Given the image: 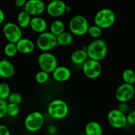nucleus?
Returning a JSON list of instances; mask_svg holds the SVG:
<instances>
[{
	"mask_svg": "<svg viewBox=\"0 0 135 135\" xmlns=\"http://www.w3.org/2000/svg\"><path fill=\"white\" fill-rule=\"evenodd\" d=\"M86 52L88 58L100 62L107 56L108 47L104 40L93 39L86 46Z\"/></svg>",
	"mask_w": 135,
	"mask_h": 135,
	"instance_id": "nucleus-1",
	"label": "nucleus"
},
{
	"mask_svg": "<svg viewBox=\"0 0 135 135\" xmlns=\"http://www.w3.org/2000/svg\"><path fill=\"white\" fill-rule=\"evenodd\" d=\"M116 21V15L112 9L103 8L99 10L93 18L94 25L101 29H107L112 27Z\"/></svg>",
	"mask_w": 135,
	"mask_h": 135,
	"instance_id": "nucleus-2",
	"label": "nucleus"
},
{
	"mask_svg": "<svg viewBox=\"0 0 135 135\" xmlns=\"http://www.w3.org/2000/svg\"><path fill=\"white\" fill-rule=\"evenodd\" d=\"M48 115L54 119H63L69 113V107L66 101L55 99L50 102L47 107Z\"/></svg>",
	"mask_w": 135,
	"mask_h": 135,
	"instance_id": "nucleus-3",
	"label": "nucleus"
},
{
	"mask_svg": "<svg viewBox=\"0 0 135 135\" xmlns=\"http://www.w3.org/2000/svg\"><path fill=\"white\" fill-rule=\"evenodd\" d=\"M89 27L88 19L81 15H76L72 17L68 23V28L71 33L75 36L84 35L87 34Z\"/></svg>",
	"mask_w": 135,
	"mask_h": 135,
	"instance_id": "nucleus-4",
	"label": "nucleus"
},
{
	"mask_svg": "<svg viewBox=\"0 0 135 135\" xmlns=\"http://www.w3.org/2000/svg\"><path fill=\"white\" fill-rule=\"evenodd\" d=\"M45 123V117L40 111H35L28 113L25 117L24 125L31 132H36L41 130Z\"/></svg>",
	"mask_w": 135,
	"mask_h": 135,
	"instance_id": "nucleus-5",
	"label": "nucleus"
},
{
	"mask_svg": "<svg viewBox=\"0 0 135 135\" xmlns=\"http://www.w3.org/2000/svg\"><path fill=\"white\" fill-rule=\"evenodd\" d=\"M36 46L41 51L50 52L58 46L56 37L49 31L38 34L36 41Z\"/></svg>",
	"mask_w": 135,
	"mask_h": 135,
	"instance_id": "nucleus-6",
	"label": "nucleus"
},
{
	"mask_svg": "<svg viewBox=\"0 0 135 135\" xmlns=\"http://www.w3.org/2000/svg\"><path fill=\"white\" fill-rule=\"evenodd\" d=\"M37 62L41 70L49 74L58 66L56 56L50 52H42L38 56Z\"/></svg>",
	"mask_w": 135,
	"mask_h": 135,
	"instance_id": "nucleus-7",
	"label": "nucleus"
},
{
	"mask_svg": "<svg viewBox=\"0 0 135 135\" xmlns=\"http://www.w3.org/2000/svg\"><path fill=\"white\" fill-rule=\"evenodd\" d=\"M82 71L85 77L90 80H95L101 76L102 66L99 61L88 58L82 64Z\"/></svg>",
	"mask_w": 135,
	"mask_h": 135,
	"instance_id": "nucleus-8",
	"label": "nucleus"
},
{
	"mask_svg": "<svg viewBox=\"0 0 135 135\" xmlns=\"http://www.w3.org/2000/svg\"><path fill=\"white\" fill-rule=\"evenodd\" d=\"M107 120L111 127L116 129H120L127 124V115L118 109H113L109 111Z\"/></svg>",
	"mask_w": 135,
	"mask_h": 135,
	"instance_id": "nucleus-9",
	"label": "nucleus"
},
{
	"mask_svg": "<svg viewBox=\"0 0 135 135\" xmlns=\"http://www.w3.org/2000/svg\"><path fill=\"white\" fill-rule=\"evenodd\" d=\"M3 33L9 42L16 43L23 37L22 28L17 23L8 22L3 27Z\"/></svg>",
	"mask_w": 135,
	"mask_h": 135,
	"instance_id": "nucleus-10",
	"label": "nucleus"
},
{
	"mask_svg": "<svg viewBox=\"0 0 135 135\" xmlns=\"http://www.w3.org/2000/svg\"><path fill=\"white\" fill-rule=\"evenodd\" d=\"M134 95L135 89L134 85L123 83L117 88L115 95L119 103H128L133 99Z\"/></svg>",
	"mask_w": 135,
	"mask_h": 135,
	"instance_id": "nucleus-11",
	"label": "nucleus"
},
{
	"mask_svg": "<svg viewBox=\"0 0 135 135\" xmlns=\"http://www.w3.org/2000/svg\"><path fill=\"white\" fill-rule=\"evenodd\" d=\"M66 7L67 5L62 0H54L48 3L46 7V11L50 17L58 18L66 13Z\"/></svg>",
	"mask_w": 135,
	"mask_h": 135,
	"instance_id": "nucleus-12",
	"label": "nucleus"
},
{
	"mask_svg": "<svg viewBox=\"0 0 135 135\" xmlns=\"http://www.w3.org/2000/svg\"><path fill=\"white\" fill-rule=\"evenodd\" d=\"M46 7L42 0H27L24 10L32 17L40 16L46 11Z\"/></svg>",
	"mask_w": 135,
	"mask_h": 135,
	"instance_id": "nucleus-13",
	"label": "nucleus"
},
{
	"mask_svg": "<svg viewBox=\"0 0 135 135\" xmlns=\"http://www.w3.org/2000/svg\"><path fill=\"white\" fill-rule=\"evenodd\" d=\"M51 74L53 80L59 83L68 81L72 76L70 70L64 66H58Z\"/></svg>",
	"mask_w": 135,
	"mask_h": 135,
	"instance_id": "nucleus-14",
	"label": "nucleus"
},
{
	"mask_svg": "<svg viewBox=\"0 0 135 135\" xmlns=\"http://www.w3.org/2000/svg\"><path fill=\"white\" fill-rule=\"evenodd\" d=\"M15 72V67L9 60L3 58L0 60V77L4 79L11 78Z\"/></svg>",
	"mask_w": 135,
	"mask_h": 135,
	"instance_id": "nucleus-15",
	"label": "nucleus"
},
{
	"mask_svg": "<svg viewBox=\"0 0 135 135\" xmlns=\"http://www.w3.org/2000/svg\"><path fill=\"white\" fill-rule=\"evenodd\" d=\"M18 52L23 54H31L35 49V44L32 40L22 37L16 42Z\"/></svg>",
	"mask_w": 135,
	"mask_h": 135,
	"instance_id": "nucleus-16",
	"label": "nucleus"
},
{
	"mask_svg": "<svg viewBox=\"0 0 135 135\" xmlns=\"http://www.w3.org/2000/svg\"><path fill=\"white\" fill-rule=\"evenodd\" d=\"M29 27L33 32L41 34L46 31L48 23L41 16L32 17L31 18Z\"/></svg>",
	"mask_w": 135,
	"mask_h": 135,
	"instance_id": "nucleus-17",
	"label": "nucleus"
},
{
	"mask_svg": "<svg viewBox=\"0 0 135 135\" xmlns=\"http://www.w3.org/2000/svg\"><path fill=\"white\" fill-rule=\"evenodd\" d=\"M88 55L85 49H80L74 50L71 54L70 60L74 64L82 66L83 64L88 59Z\"/></svg>",
	"mask_w": 135,
	"mask_h": 135,
	"instance_id": "nucleus-18",
	"label": "nucleus"
},
{
	"mask_svg": "<svg viewBox=\"0 0 135 135\" xmlns=\"http://www.w3.org/2000/svg\"><path fill=\"white\" fill-rule=\"evenodd\" d=\"M85 135H102L103 128L99 123L97 121H90L88 123L84 128Z\"/></svg>",
	"mask_w": 135,
	"mask_h": 135,
	"instance_id": "nucleus-19",
	"label": "nucleus"
},
{
	"mask_svg": "<svg viewBox=\"0 0 135 135\" xmlns=\"http://www.w3.org/2000/svg\"><path fill=\"white\" fill-rule=\"evenodd\" d=\"M57 45L59 46H68L72 45L74 41L73 35L70 32L64 31L56 37Z\"/></svg>",
	"mask_w": 135,
	"mask_h": 135,
	"instance_id": "nucleus-20",
	"label": "nucleus"
},
{
	"mask_svg": "<svg viewBox=\"0 0 135 135\" xmlns=\"http://www.w3.org/2000/svg\"><path fill=\"white\" fill-rule=\"evenodd\" d=\"M32 16L25 10L20 11L17 17V24L21 28L29 27Z\"/></svg>",
	"mask_w": 135,
	"mask_h": 135,
	"instance_id": "nucleus-21",
	"label": "nucleus"
},
{
	"mask_svg": "<svg viewBox=\"0 0 135 135\" xmlns=\"http://www.w3.org/2000/svg\"><path fill=\"white\" fill-rule=\"evenodd\" d=\"M65 24L62 20L56 19L54 20L49 26V31L56 37L58 36L65 31Z\"/></svg>",
	"mask_w": 135,
	"mask_h": 135,
	"instance_id": "nucleus-22",
	"label": "nucleus"
},
{
	"mask_svg": "<svg viewBox=\"0 0 135 135\" xmlns=\"http://www.w3.org/2000/svg\"><path fill=\"white\" fill-rule=\"evenodd\" d=\"M122 78L124 83L134 85L135 84V72L130 68L125 69L122 73Z\"/></svg>",
	"mask_w": 135,
	"mask_h": 135,
	"instance_id": "nucleus-23",
	"label": "nucleus"
},
{
	"mask_svg": "<svg viewBox=\"0 0 135 135\" xmlns=\"http://www.w3.org/2000/svg\"><path fill=\"white\" fill-rule=\"evenodd\" d=\"M3 52L7 57H14L18 53L16 43L9 42L6 45L3 49Z\"/></svg>",
	"mask_w": 135,
	"mask_h": 135,
	"instance_id": "nucleus-24",
	"label": "nucleus"
},
{
	"mask_svg": "<svg viewBox=\"0 0 135 135\" xmlns=\"http://www.w3.org/2000/svg\"><path fill=\"white\" fill-rule=\"evenodd\" d=\"M102 30L103 29H101L100 27L95 25H89L87 34H88V35L93 38V39H97V38H100L101 36L102 35V32H103Z\"/></svg>",
	"mask_w": 135,
	"mask_h": 135,
	"instance_id": "nucleus-25",
	"label": "nucleus"
},
{
	"mask_svg": "<svg viewBox=\"0 0 135 135\" xmlns=\"http://www.w3.org/2000/svg\"><path fill=\"white\" fill-rule=\"evenodd\" d=\"M50 74L43 70H40L36 73L35 79L37 84H45L49 81L50 78Z\"/></svg>",
	"mask_w": 135,
	"mask_h": 135,
	"instance_id": "nucleus-26",
	"label": "nucleus"
},
{
	"mask_svg": "<svg viewBox=\"0 0 135 135\" xmlns=\"http://www.w3.org/2000/svg\"><path fill=\"white\" fill-rule=\"evenodd\" d=\"M11 93V88L7 83H0V99L4 100L7 99Z\"/></svg>",
	"mask_w": 135,
	"mask_h": 135,
	"instance_id": "nucleus-27",
	"label": "nucleus"
},
{
	"mask_svg": "<svg viewBox=\"0 0 135 135\" xmlns=\"http://www.w3.org/2000/svg\"><path fill=\"white\" fill-rule=\"evenodd\" d=\"M20 113V106L18 104L9 103L7 106V115L11 117H15Z\"/></svg>",
	"mask_w": 135,
	"mask_h": 135,
	"instance_id": "nucleus-28",
	"label": "nucleus"
},
{
	"mask_svg": "<svg viewBox=\"0 0 135 135\" xmlns=\"http://www.w3.org/2000/svg\"><path fill=\"white\" fill-rule=\"evenodd\" d=\"M7 100H8L9 103L20 105V103L23 101V97H22L21 94L18 92H11L7 98Z\"/></svg>",
	"mask_w": 135,
	"mask_h": 135,
	"instance_id": "nucleus-29",
	"label": "nucleus"
},
{
	"mask_svg": "<svg viewBox=\"0 0 135 135\" xmlns=\"http://www.w3.org/2000/svg\"><path fill=\"white\" fill-rule=\"evenodd\" d=\"M7 102L6 100L0 99V119L7 115Z\"/></svg>",
	"mask_w": 135,
	"mask_h": 135,
	"instance_id": "nucleus-30",
	"label": "nucleus"
},
{
	"mask_svg": "<svg viewBox=\"0 0 135 135\" xmlns=\"http://www.w3.org/2000/svg\"><path fill=\"white\" fill-rule=\"evenodd\" d=\"M127 124L130 125H135V110L131 111L127 115Z\"/></svg>",
	"mask_w": 135,
	"mask_h": 135,
	"instance_id": "nucleus-31",
	"label": "nucleus"
},
{
	"mask_svg": "<svg viewBox=\"0 0 135 135\" xmlns=\"http://www.w3.org/2000/svg\"><path fill=\"white\" fill-rule=\"evenodd\" d=\"M0 135H11L9 129L5 124H0Z\"/></svg>",
	"mask_w": 135,
	"mask_h": 135,
	"instance_id": "nucleus-32",
	"label": "nucleus"
},
{
	"mask_svg": "<svg viewBox=\"0 0 135 135\" xmlns=\"http://www.w3.org/2000/svg\"><path fill=\"white\" fill-rule=\"evenodd\" d=\"M58 132L56 127L55 125H49L47 128V132L49 135H55Z\"/></svg>",
	"mask_w": 135,
	"mask_h": 135,
	"instance_id": "nucleus-33",
	"label": "nucleus"
},
{
	"mask_svg": "<svg viewBox=\"0 0 135 135\" xmlns=\"http://www.w3.org/2000/svg\"><path fill=\"white\" fill-rule=\"evenodd\" d=\"M27 0H15V4L17 7H24Z\"/></svg>",
	"mask_w": 135,
	"mask_h": 135,
	"instance_id": "nucleus-34",
	"label": "nucleus"
},
{
	"mask_svg": "<svg viewBox=\"0 0 135 135\" xmlns=\"http://www.w3.org/2000/svg\"><path fill=\"white\" fill-rule=\"evenodd\" d=\"M127 103H120V105L117 109L125 113V112H127V110H128V105H127Z\"/></svg>",
	"mask_w": 135,
	"mask_h": 135,
	"instance_id": "nucleus-35",
	"label": "nucleus"
},
{
	"mask_svg": "<svg viewBox=\"0 0 135 135\" xmlns=\"http://www.w3.org/2000/svg\"><path fill=\"white\" fill-rule=\"evenodd\" d=\"M5 19H6V15L4 11L2 9H0V25L5 21Z\"/></svg>",
	"mask_w": 135,
	"mask_h": 135,
	"instance_id": "nucleus-36",
	"label": "nucleus"
},
{
	"mask_svg": "<svg viewBox=\"0 0 135 135\" xmlns=\"http://www.w3.org/2000/svg\"><path fill=\"white\" fill-rule=\"evenodd\" d=\"M71 11V7H70L69 6H67V7H66V12H70V11Z\"/></svg>",
	"mask_w": 135,
	"mask_h": 135,
	"instance_id": "nucleus-37",
	"label": "nucleus"
},
{
	"mask_svg": "<svg viewBox=\"0 0 135 135\" xmlns=\"http://www.w3.org/2000/svg\"><path fill=\"white\" fill-rule=\"evenodd\" d=\"M47 1H49V2H52V1H54V0H47Z\"/></svg>",
	"mask_w": 135,
	"mask_h": 135,
	"instance_id": "nucleus-38",
	"label": "nucleus"
}]
</instances>
